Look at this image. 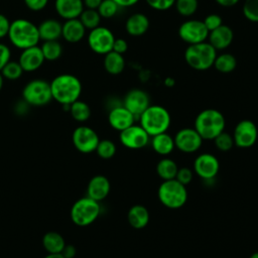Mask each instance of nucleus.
<instances>
[{
	"instance_id": "1",
	"label": "nucleus",
	"mask_w": 258,
	"mask_h": 258,
	"mask_svg": "<svg viewBox=\"0 0 258 258\" xmlns=\"http://www.w3.org/2000/svg\"><path fill=\"white\" fill-rule=\"evenodd\" d=\"M49 85L52 100L61 105H71L79 100L83 90L80 79L72 74H60L53 78Z\"/></svg>"
},
{
	"instance_id": "2",
	"label": "nucleus",
	"mask_w": 258,
	"mask_h": 258,
	"mask_svg": "<svg viewBox=\"0 0 258 258\" xmlns=\"http://www.w3.org/2000/svg\"><path fill=\"white\" fill-rule=\"evenodd\" d=\"M7 36L11 44L21 50L37 45L40 40L37 25L24 18L11 21Z\"/></svg>"
},
{
	"instance_id": "3",
	"label": "nucleus",
	"mask_w": 258,
	"mask_h": 258,
	"mask_svg": "<svg viewBox=\"0 0 258 258\" xmlns=\"http://www.w3.org/2000/svg\"><path fill=\"white\" fill-rule=\"evenodd\" d=\"M194 125V128L204 140H214L217 135L225 130L226 120L222 112L209 108L197 115Z\"/></svg>"
},
{
	"instance_id": "4",
	"label": "nucleus",
	"mask_w": 258,
	"mask_h": 258,
	"mask_svg": "<svg viewBox=\"0 0 258 258\" xmlns=\"http://www.w3.org/2000/svg\"><path fill=\"white\" fill-rule=\"evenodd\" d=\"M138 119L140 121L139 125L150 137L167 132L171 122L169 112L160 105H150Z\"/></svg>"
},
{
	"instance_id": "5",
	"label": "nucleus",
	"mask_w": 258,
	"mask_h": 258,
	"mask_svg": "<svg viewBox=\"0 0 258 258\" xmlns=\"http://www.w3.org/2000/svg\"><path fill=\"white\" fill-rule=\"evenodd\" d=\"M157 197L165 208L171 210L180 209L187 201L186 185L175 178L163 180L157 188Z\"/></svg>"
},
{
	"instance_id": "6",
	"label": "nucleus",
	"mask_w": 258,
	"mask_h": 258,
	"mask_svg": "<svg viewBox=\"0 0 258 258\" xmlns=\"http://www.w3.org/2000/svg\"><path fill=\"white\" fill-rule=\"evenodd\" d=\"M217 50L207 41L188 44L184 51L185 62L194 70L206 71L214 66Z\"/></svg>"
},
{
	"instance_id": "7",
	"label": "nucleus",
	"mask_w": 258,
	"mask_h": 258,
	"mask_svg": "<svg viewBox=\"0 0 258 258\" xmlns=\"http://www.w3.org/2000/svg\"><path fill=\"white\" fill-rule=\"evenodd\" d=\"M101 213L99 202L84 197L75 202L71 209V219L73 223L80 227H86L93 224Z\"/></svg>"
},
{
	"instance_id": "8",
	"label": "nucleus",
	"mask_w": 258,
	"mask_h": 258,
	"mask_svg": "<svg viewBox=\"0 0 258 258\" xmlns=\"http://www.w3.org/2000/svg\"><path fill=\"white\" fill-rule=\"evenodd\" d=\"M22 99L29 106L40 107L48 104L52 100L50 85L43 79L29 81L22 90Z\"/></svg>"
},
{
	"instance_id": "9",
	"label": "nucleus",
	"mask_w": 258,
	"mask_h": 258,
	"mask_svg": "<svg viewBox=\"0 0 258 258\" xmlns=\"http://www.w3.org/2000/svg\"><path fill=\"white\" fill-rule=\"evenodd\" d=\"M87 40L89 47L94 52L105 55L112 50L115 36L109 28L99 25L98 27L90 30Z\"/></svg>"
},
{
	"instance_id": "10",
	"label": "nucleus",
	"mask_w": 258,
	"mask_h": 258,
	"mask_svg": "<svg viewBox=\"0 0 258 258\" xmlns=\"http://www.w3.org/2000/svg\"><path fill=\"white\" fill-rule=\"evenodd\" d=\"M178 36L187 44H195L206 41L209 31L203 20L188 19L183 21L178 27Z\"/></svg>"
},
{
	"instance_id": "11",
	"label": "nucleus",
	"mask_w": 258,
	"mask_h": 258,
	"mask_svg": "<svg viewBox=\"0 0 258 258\" xmlns=\"http://www.w3.org/2000/svg\"><path fill=\"white\" fill-rule=\"evenodd\" d=\"M232 135L236 146L240 148H249L257 141L258 129L253 121L244 119L236 124Z\"/></svg>"
},
{
	"instance_id": "12",
	"label": "nucleus",
	"mask_w": 258,
	"mask_h": 258,
	"mask_svg": "<svg viewBox=\"0 0 258 258\" xmlns=\"http://www.w3.org/2000/svg\"><path fill=\"white\" fill-rule=\"evenodd\" d=\"M100 138L97 132L88 126H79L73 132V144L82 153L94 152Z\"/></svg>"
},
{
	"instance_id": "13",
	"label": "nucleus",
	"mask_w": 258,
	"mask_h": 258,
	"mask_svg": "<svg viewBox=\"0 0 258 258\" xmlns=\"http://www.w3.org/2000/svg\"><path fill=\"white\" fill-rule=\"evenodd\" d=\"M173 140L175 148L179 151L184 153H194L201 148L204 139L195 128L186 127L178 130L175 133Z\"/></svg>"
},
{
	"instance_id": "14",
	"label": "nucleus",
	"mask_w": 258,
	"mask_h": 258,
	"mask_svg": "<svg viewBox=\"0 0 258 258\" xmlns=\"http://www.w3.org/2000/svg\"><path fill=\"white\" fill-rule=\"evenodd\" d=\"M119 140L123 146L129 149L144 148L150 141V136L140 126L133 124L128 128L120 131Z\"/></svg>"
},
{
	"instance_id": "15",
	"label": "nucleus",
	"mask_w": 258,
	"mask_h": 258,
	"mask_svg": "<svg viewBox=\"0 0 258 258\" xmlns=\"http://www.w3.org/2000/svg\"><path fill=\"white\" fill-rule=\"evenodd\" d=\"M220 170L219 159L212 153H201L194 161V172L205 180L213 179Z\"/></svg>"
},
{
	"instance_id": "16",
	"label": "nucleus",
	"mask_w": 258,
	"mask_h": 258,
	"mask_svg": "<svg viewBox=\"0 0 258 258\" xmlns=\"http://www.w3.org/2000/svg\"><path fill=\"white\" fill-rule=\"evenodd\" d=\"M122 105L129 110L135 118H139V116L150 106V97L141 89H131L126 93Z\"/></svg>"
},
{
	"instance_id": "17",
	"label": "nucleus",
	"mask_w": 258,
	"mask_h": 258,
	"mask_svg": "<svg viewBox=\"0 0 258 258\" xmlns=\"http://www.w3.org/2000/svg\"><path fill=\"white\" fill-rule=\"evenodd\" d=\"M44 56L42 54L41 48L38 45H34L21 50L18 58V62L22 70L27 73L34 72L38 70L44 62Z\"/></svg>"
},
{
	"instance_id": "18",
	"label": "nucleus",
	"mask_w": 258,
	"mask_h": 258,
	"mask_svg": "<svg viewBox=\"0 0 258 258\" xmlns=\"http://www.w3.org/2000/svg\"><path fill=\"white\" fill-rule=\"evenodd\" d=\"M135 119V116L123 105L114 106L108 114V122L110 126L119 132L133 125Z\"/></svg>"
},
{
	"instance_id": "19",
	"label": "nucleus",
	"mask_w": 258,
	"mask_h": 258,
	"mask_svg": "<svg viewBox=\"0 0 258 258\" xmlns=\"http://www.w3.org/2000/svg\"><path fill=\"white\" fill-rule=\"evenodd\" d=\"M110 189V180L105 175L98 174L90 179L87 186V197L100 203L108 197Z\"/></svg>"
},
{
	"instance_id": "20",
	"label": "nucleus",
	"mask_w": 258,
	"mask_h": 258,
	"mask_svg": "<svg viewBox=\"0 0 258 258\" xmlns=\"http://www.w3.org/2000/svg\"><path fill=\"white\" fill-rule=\"evenodd\" d=\"M209 43L216 50L226 49L234 39V32L232 28L226 24H222L218 28L209 32Z\"/></svg>"
},
{
	"instance_id": "21",
	"label": "nucleus",
	"mask_w": 258,
	"mask_h": 258,
	"mask_svg": "<svg viewBox=\"0 0 258 258\" xmlns=\"http://www.w3.org/2000/svg\"><path fill=\"white\" fill-rule=\"evenodd\" d=\"M54 9L64 20L79 18L85 9L83 0H54Z\"/></svg>"
},
{
	"instance_id": "22",
	"label": "nucleus",
	"mask_w": 258,
	"mask_h": 258,
	"mask_svg": "<svg viewBox=\"0 0 258 258\" xmlns=\"http://www.w3.org/2000/svg\"><path fill=\"white\" fill-rule=\"evenodd\" d=\"M86 28L79 18L68 19L61 26V37L70 43H77L81 41L85 34Z\"/></svg>"
},
{
	"instance_id": "23",
	"label": "nucleus",
	"mask_w": 258,
	"mask_h": 258,
	"mask_svg": "<svg viewBox=\"0 0 258 258\" xmlns=\"http://www.w3.org/2000/svg\"><path fill=\"white\" fill-rule=\"evenodd\" d=\"M150 22L148 17L143 13H133L125 23V29L131 36H141L147 32Z\"/></svg>"
},
{
	"instance_id": "24",
	"label": "nucleus",
	"mask_w": 258,
	"mask_h": 258,
	"mask_svg": "<svg viewBox=\"0 0 258 258\" xmlns=\"http://www.w3.org/2000/svg\"><path fill=\"white\" fill-rule=\"evenodd\" d=\"M127 220L132 228L140 230L148 225L150 220V214L145 206L134 205L128 211Z\"/></svg>"
},
{
	"instance_id": "25",
	"label": "nucleus",
	"mask_w": 258,
	"mask_h": 258,
	"mask_svg": "<svg viewBox=\"0 0 258 258\" xmlns=\"http://www.w3.org/2000/svg\"><path fill=\"white\" fill-rule=\"evenodd\" d=\"M61 26L62 23L53 18L41 21L39 25H37L40 40H57L61 36Z\"/></svg>"
},
{
	"instance_id": "26",
	"label": "nucleus",
	"mask_w": 258,
	"mask_h": 258,
	"mask_svg": "<svg viewBox=\"0 0 258 258\" xmlns=\"http://www.w3.org/2000/svg\"><path fill=\"white\" fill-rule=\"evenodd\" d=\"M149 142L153 151L161 156L169 155L175 148L173 137L167 132L151 136V140Z\"/></svg>"
},
{
	"instance_id": "27",
	"label": "nucleus",
	"mask_w": 258,
	"mask_h": 258,
	"mask_svg": "<svg viewBox=\"0 0 258 258\" xmlns=\"http://www.w3.org/2000/svg\"><path fill=\"white\" fill-rule=\"evenodd\" d=\"M103 64H104L105 71L108 74L116 76V75H120L124 71L126 61L123 54L118 53L114 50H111L105 54Z\"/></svg>"
},
{
	"instance_id": "28",
	"label": "nucleus",
	"mask_w": 258,
	"mask_h": 258,
	"mask_svg": "<svg viewBox=\"0 0 258 258\" xmlns=\"http://www.w3.org/2000/svg\"><path fill=\"white\" fill-rule=\"evenodd\" d=\"M42 245L45 251L49 254L61 253L66 246V241L63 237L57 232H47L42 238Z\"/></svg>"
},
{
	"instance_id": "29",
	"label": "nucleus",
	"mask_w": 258,
	"mask_h": 258,
	"mask_svg": "<svg viewBox=\"0 0 258 258\" xmlns=\"http://www.w3.org/2000/svg\"><path fill=\"white\" fill-rule=\"evenodd\" d=\"M178 166L176 162L168 157L161 158L156 164V173L162 180L175 178Z\"/></svg>"
},
{
	"instance_id": "30",
	"label": "nucleus",
	"mask_w": 258,
	"mask_h": 258,
	"mask_svg": "<svg viewBox=\"0 0 258 258\" xmlns=\"http://www.w3.org/2000/svg\"><path fill=\"white\" fill-rule=\"evenodd\" d=\"M236 57L231 53L224 52L221 54H217L213 67H215V69L222 74H229L236 69Z\"/></svg>"
},
{
	"instance_id": "31",
	"label": "nucleus",
	"mask_w": 258,
	"mask_h": 258,
	"mask_svg": "<svg viewBox=\"0 0 258 258\" xmlns=\"http://www.w3.org/2000/svg\"><path fill=\"white\" fill-rule=\"evenodd\" d=\"M69 112L73 119L78 122H86L91 117V108L90 106L81 100H77L70 105Z\"/></svg>"
},
{
	"instance_id": "32",
	"label": "nucleus",
	"mask_w": 258,
	"mask_h": 258,
	"mask_svg": "<svg viewBox=\"0 0 258 258\" xmlns=\"http://www.w3.org/2000/svg\"><path fill=\"white\" fill-rule=\"evenodd\" d=\"M42 54L45 60L53 61L58 59L62 54V46L59 41L57 40H47L42 41L40 45Z\"/></svg>"
},
{
	"instance_id": "33",
	"label": "nucleus",
	"mask_w": 258,
	"mask_h": 258,
	"mask_svg": "<svg viewBox=\"0 0 258 258\" xmlns=\"http://www.w3.org/2000/svg\"><path fill=\"white\" fill-rule=\"evenodd\" d=\"M79 19L83 23L86 29H94L100 25L102 17L100 16L97 9L85 8L81 13Z\"/></svg>"
},
{
	"instance_id": "34",
	"label": "nucleus",
	"mask_w": 258,
	"mask_h": 258,
	"mask_svg": "<svg viewBox=\"0 0 258 258\" xmlns=\"http://www.w3.org/2000/svg\"><path fill=\"white\" fill-rule=\"evenodd\" d=\"M174 6L179 15L188 17L197 12L199 0H175Z\"/></svg>"
},
{
	"instance_id": "35",
	"label": "nucleus",
	"mask_w": 258,
	"mask_h": 258,
	"mask_svg": "<svg viewBox=\"0 0 258 258\" xmlns=\"http://www.w3.org/2000/svg\"><path fill=\"white\" fill-rule=\"evenodd\" d=\"M0 73L2 74L4 79H7L9 81H16L22 76L24 71L22 70L18 60H9L0 71Z\"/></svg>"
},
{
	"instance_id": "36",
	"label": "nucleus",
	"mask_w": 258,
	"mask_h": 258,
	"mask_svg": "<svg viewBox=\"0 0 258 258\" xmlns=\"http://www.w3.org/2000/svg\"><path fill=\"white\" fill-rule=\"evenodd\" d=\"M99 157L102 159H110L112 158L117 151L116 144L110 139H102L99 141L97 148L95 150Z\"/></svg>"
},
{
	"instance_id": "37",
	"label": "nucleus",
	"mask_w": 258,
	"mask_h": 258,
	"mask_svg": "<svg viewBox=\"0 0 258 258\" xmlns=\"http://www.w3.org/2000/svg\"><path fill=\"white\" fill-rule=\"evenodd\" d=\"M214 143H215V146L217 147V149L222 152L230 151L233 148V146L235 145L233 135L226 132L225 130L214 138Z\"/></svg>"
},
{
	"instance_id": "38",
	"label": "nucleus",
	"mask_w": 258,
	"mask_h": 258,
	"mask_svg": "<svg viewBox=\"0 0 258 258\" xmlns=\"http://www.w3.org/2000/svg\"><path fill=\"white\" fill-rule=\"evenodd\" d=\"M120 7L118 6V4L113 1V0H102L100 6L98 7V12L100 14V16L102 18H112L114 17L118 11H119Z\"/></svg>"
},
{
	"instance_id": "39",
	"label": "nucleus",
	"mask_w": 258,
	"mask_h": 258,
	"mask_svg": "<svg viewBox=\"0 0 258 258\" xmlns=\"http://www.w3.org/2000/svg\"><path fill=\"white\" fill-rule=\"evenodd\" d=\"M242 11L246 19L258 22V0H245Z\"/></svg>"
},
{
	"instance_id": "40",
	"label": "nucleus",
	"mask_w": 258,
	"mask_h": 258,
	"mask_svg": "<svg viewBox=\"0 0 258 258\" xmlns=\"http://www.w3.org/2000/svg\"><path fill=\"white\" fill-rule=\"evenodd\" d=\"M206 28L208 29V31H212L216 28H218L219 26H221L223 24V19L222 17L219 15V14H216V13H212V14H209L205 17V19L203 20Z\"/></svg>"
},
{
	"instance_id": "41",
	"label": "nucleus",
	"mask_w": 258,
	"mask_h": 258,
	"mask_svg": "<svg viewBox=\"0 0 258 258\" xmlns=\"http://www.w3.org/2000/svg\"><path fill=\"white\" fill-rule=\"evenodd\" d=\"M192 177H194V170H191L188 167H180V168L178 167L175 175V179L178 180L180 183L187 185L192 180Z\"/></svg>"
},
{
	"instance_id": "42",
	"label": "nucleus",
	"mask_w": 258,
	"mask_h": 258,
	"mask_svg": "<svg viewBox=\"0 0 258 258\" xmlns=\"http://www.w3.org/2000/svg\"><path fill=\"white\" fill-rule=\"evenodd\" d=\"M146 3L154 10L164 11L174 5L175 0H145Z\"/></svg>"
},
{
	"instance_id": "43",
	"label": "nucleus",
	"mask_w": 258,
	"mask_h": 258,
	"mask_svg": "<svg viewBox=\"0 0 258 258\" xmlns=\"http://www.w3.org/2000/svg\"><path fill=\"white\" fill-rule=\"evenodd\" d=\"M9 60H11V50L8 45L0 42V71Z\"/></svg>"
},
{
	"instance_id": "44",
	"label": "nucleus",
	"mask_w": 258,
	"mask_h": 258,
	"mask_svg": "<svg viewBox=\"0 0 258 258\" xmlns=\"http://www.w3.org/2000/svg\"><path fill=\"white\" fill-rule=\"evenodd\" d=\"M26 7L31 11H40L44 9L48 3V0H23Z\"/></svg>"
},
{
	"instance_id": "45",
	"label": "nucleus",
	"mask_w": 258,
	"mask_h": 258,
	"mask_svg": "<svg viewBox=\"0 0 258 258\" xmlns=\"http://www.w3.org/2000/svg\"><path fill=\"white\" fill-rule=\"evenodd\" d=\"M11 21L8 19V17L2 13H0V39L4 38L8 35L9 27H10Z\"/></svg>"
},
{
	"instance_id": "46",
	"label": "nucleus",
	"mask_w": 258,
	"mask_h": 258,
	"mask_svg": "<svg viewBox=\"0 0 258 258\" xmlns=\"http://www.w3.org/2000/svg\"><path fill=\"white\" fill-rule=\"evenodd\" d=\"M128 49V43L125 39L123 38H115L114 43H113V48L112 50L123 54L124 52H126Z\"/></svg>"
},
{
	"instance_id": "47",
	"label": "nucleus",
	"mask_w": 258,
	"mask_h": 258,
	"mask_svg": "<svg viewBox=\"0 0 258 258\" xmlns=\"http://www.w3.org/2000/svg\"><path fill=\"white\" fill-rule=\"evenodd\" d=\"M64 258H74L77 254V249L74 245H67L64 246V248L62 249L61 253H60Z\"/></svg>"
},
{
	"instance_id": "48",
	"label": "nucleus",
	"mask_w": 258,
	"mask_h": 258,
	"mask_svg": "<svg viewBox=\"0 0 258 258\" xmlns=\"http://www.w3.org/2000/svg\"><path fill=\"white\" fill-rule=\"evenodd\" d=\"M102 0H83L84 7L89 9H98Z\"/></svg>"
},
{
	"instance_id": "49",
	"label": "nucleus",
	"mask_w": 258,
	"mask_h": 258,
	"mask_svg": "<svg viewBox=\"0 0 258 258\" xmlns=\"http://www.w3.org/2000/svg\"><path fill=\"white\" fill-rule=\"evenodd\" d=\"M113 1H115L120 8H125V7H130L135 5L139 0H113Z\"/></svg>"
},
{
	"instance_id": "50",
	"label": "nucleus",
	"mask_w": 258,
	"mask_h": 258,
	"mask_svg": "<svg viewBox=\"0 0 258 258\" xmlns=\"http://www.w3.org/2000/svg\"><path fill=\"white\" fill-rule=\"evenodd\" d=\"M215 1L220 6H223V7H232L239 2V0H215Z\"/></svg>"
},
{
	"instance_id": "51",
	"label": "nucleus",
	"mask_w": 258,
	"mask_h": 258,
	"mask_svg": "<svg viewBox=\"0 0 258 258\" xmlns=\"http://www.w3.org/2000/svg\"><path fill=\"white\" fill-rule=\"evenodd\" d=\"M44 258H64L60 253H57V254H47Z\"/></svg>"
},
{
	"instance_id": "52",
	"label": "nucleus",
	"mask_w": 258,
	"mask_h": 258,
	"mask_svg": "<svg viewBox=\"0 0 258 258\" xmlns=\"http://www.w3.org/2000/svg\"><path fill=\"white\" fill-rule=\"evenodd\" d=\"M3 84H4V78H3L2 74L0 73V91H1L2 88H3Z\"/></svg>"
},
{
	"instance_id": "53",
	"label": "nucleus",
	"mask_w": 258,
	"mask_h": 258,
	"mask_svg": "<svg viewBox=\"0 0 258 258\" xmlns=\"http://www.w3.org/2000/svg\"><path fill=\"white\" fill-rule=\"evenodd\" d=\"M250 258H258V251H257V252L252 253V254H251V256H250Z\"/></svg>"
}]
</instances>
